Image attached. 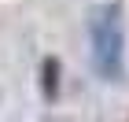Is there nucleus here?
<instances>
[{
	"mask_svg": "<svg viewBox=\"0 0 129 122\" xmlns=\"http://www.w3.org/2000/svg\"><path fill=\"white\" fill-rule=\"evenodd\" d=\"M59 81H63V63L55 56H44L41 59V96L48 104L59 100Z\"/></svg>",
	"mask_w": 129,
	"mask_h": 122,
	"instance_id": "2",
	"label": "nucleus"
},
{
	"mask_svg": "<svg viewBox=\"0 0 129 122\" xmlns=\"http://www.w3.org/2000/svg\"><path fill=\"white\" fill-rule=\"evenodd\" d=\"M89 41H92V67L100 78H122L125 59V30H122V8L118 4H100L89 15Z\"/></svg>",
	"mask_w": 129,
	"mask_h": 122,
	"instance_id": "1",
	"label": "nucleus"
}]
</instances>
